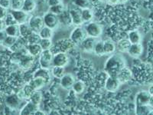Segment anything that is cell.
Wrapping results in <instances>:
<instances>
[{"label":"cell","instance_id":"1","mask_svg":"<svg viewBox=\"0 0 153 115\" xmlns=\"http://www.w3.org/2000/svg\"><path fill=\"white\" fill-rule=\"evenodd\" d=\"M126 66V61L120 55H113L106 61L105 70L110 75L116 76L120 69Z\"/></svg>","mask_w":153,"mask_h":115},{"label":"cell","instance_id":"2","mask_svg":"<svg viewBox=\"0 0 153 115\" xmlns=\"http://www.w3.org/2000/svg\"><path fill=\"white\" fill-rule=\"evenodd\" d=\"M84 30L87 36L94 38H100L103 33V28L101 26V25L93 21L86 24L84 26Z\"/></svg>","mask_w":153,"mask_h":115},{"label":"cell","instance_id":"3","mask_svg":"<svg viewBox=\"0 0 153 115\" xmlns=\"http://www.w3.org/2000/svg\"><path fill=\"white\" fill-rule=\"evenodd\" d=\"M87 37V35L84 28L81 26H76L71 32L70 41L74 45H80Z\"/></svg>","mask_w":153,"mask_h":115},{"label":"cell","instance_id":"4","mask_svg":"<svg viewBox=\"0 0 153 115\" xmlns=\"http://www.w3.org/2000/svg\"><path fill=\"white\" fill-rule=\"evenodd\" d=\"M42 18H43L44 25L48 27V28H51L53 30L58 28V26L61 24L58 16L51 12L50 11L46 12Z\"/></svg>","mask_w":153,"mask_h":115},{"label":"cell","instance_id":"5","mask_svg":"<svg viewBox=\"0 0 153 115\" xmlns=\"http://www.w3.org/2000/svg\"><path fill=\"white\" fill-rule=\"evenodd\" d=\"M53 53L51 52V50H44L41 53L39 57V65L41 68H47L50 69L52 67V58Z\"/></svg>","mask_w":153,"mask_h":115},{"label":"cell","instance_id":"6","mask_svg":"<svg viewBox=\"0 0 153 115\" xmlns=\"http://www.w3.org/2000/svg\"><path fill=\"white\" fill-rule=\"evenodd\" d=\"M28 25L30 29L32 31L38 32L43 28L44 22L43 18L39 16H31L28 19Z\"/></svg>","mask_w":153,"mask_h":115},{"label":"cell","instance_id":"7","mask_svg":"<svg viewBox=\"0 0 153 115\" xmlns=\"http://www.w3.org/2000/svg\"><path fill=\"white\" fill-rule=\"evenodd\" d=\"M22 99L19 98L17 94H12L7 96L5 99V103L6 106L12 110L19 109L22 105Z\"/></svg>","mask_w":153,"mask_h":115},{"label":"cell","instance_id":"8","mask_svg":"<svg viewBox=\"0 0 153 115\" xmlns=\"http://www.w3.org/2000/svg\"><path fill=\"white\" fill-rule=\"evenodd\" d=\"M10 13L18 25L27 23L30 17L28 12H26L23 9H19V10H12L11 9Z\"/></svg>","mask_w":153,"mask_h":115},{"label":"cell","instance_id":"9","mask_svg":"<svg viewBox=\"0 0 153 115\" xmlns=\"http://www.w3.org/2000/svg\"><path fill=\"white\" fill-rule=\"evenodd\" d=\"M120 84H121V83L117 77L113 76V75H110L105 81L104 87L109 92H115L118 90Z\"/></svg>","mask_w":153,"mask_h":115},{"label":"cell","instance_id":"10","mask_svg":"<svg viewBox=\"0 0 153 115\" xmlns=\"http://www.w3.org/2000/svg\"><path fill=\"white\" fill-rule=\"evenodd\" d=\"M69 63V58L65 52H57L53 55L52 66L65 67Z\"/></svg>","mask_w":153,"mask_h":115},{"label":"cell","instance_id":"11","mask_svg":"<svg viewBox=\"0 0 153 115\" xmlns=\"http://www.w3.org/2000/svg\"><path fill=\"white\" fill-rule=\"evenodd\" d=\"M152 95L148 91H140L136 94L135 98V103L136 105H149Z\"/></svg>","mask_w":153,"mask_h":115},{"label":"cell","instance_id":"12","mask_svg":"<svg viewBox=\"0 0 153 115\" xmlns=\"http://www.w3.org/2000/svg\"><path fill=\"white\" fill-rule=\"evenodd\" d=\"M118 80L120 81L121 84H124L126 82H129L132 78V73L129 68L124 67L122 69H120L118 73L116 75Z\"/></svg>","mask_w":153,"mask_h":115},{"label":"cell","instance_id":"13","mask_svg":"<svg viewBox=\"0 0 153 115\" xmlns=\"http://www.w3.org/2000/svg\"><path fill=\"white\" fill-rule=\"evenodd\" d=\"M69 15L71 19L72 25L75 26H81L84 23L81 16V10L79 9H72L69 10Z\"/></svg>","mask_w":153,"mask_h":115},{"label":"cell","instance_id":"14","mask_svg":"<svg viewBox=\"0 0 153 115\" xmlns=\"http://www.w3.org/2000/svg\"><path fill=\"white\" fill-rule=\"evenodd\" d=\"M74 81V77L72 74H65L60 78V85L65 90H69V89L72 88V86H73Z\"/></svg>","mask_w":153,"mask_h":115},{"label":"cell","instance_id":"15","mask_svg":"<svg viewBox=\"0 0 153 115\" xmlns=\"http://www.w3.org/2000/svg\"><path fill=\"white\" fill-rule=\"evenodd\" d=\"M96 42H97L96 38L87 36L80 44L83 51L87 53H92L94 52V48Z\"/></svg>","mask_w":153,"mask_h":115},{"label":"cell","instance_id":"16","mask_svg":"<svg viewBox=\"0 0 153 115\" xmlns=\"http://www.w3.org/2000/svg\"><path fill=\"white\" fill-rule=\"evenodd\" d=\"M35 91V90L34 89V87L28 82L27 84H25L23 86L22 88L19 91V93L17 94L19 95V98L22 100L29 99L30 96L33 94V92Z\"/></svg>","mask_w":153,"mask_h":115},{"label":"cell","instance_id":"17","mask_svg":"<svg viewBox=\"0 0 153 115\" xmlns=\"http://www.w3.org/2000/svg\"><path fill=\"white\" fill-rule=\"evenodd\" d=\"M38 110L39 109H38V105H35L29 101L22 108L19 114H35Z\"/></svg>","mask_w":153,"mask_h":115},{"label":"cell","instance_id":"18","mask_svg":"<svg viewBox=\"0 0 153 115\" xmlns=\"http://www.w3.org/2000/svg\"><path fill=\"white\" fill-rule=\"evenodd\" d=\"M26 50L28 55L34 58L38 57L43 51L39 43L28 44L26 46Z\"/></svg>","mask_w":153,"mask_h":115},{"label":"cell","instance_id":"19","mask_svg":"<svg viewBox=\"0 0 153 115\" xmlns=\"http://www.w3.org/2000/svg\"><path fill=\"white\" fill-rule=\"evenodd\" d=\"M143 52V48L140 43L131 44L127 51V53L133 58H138L141 55Z\"/></svg>","mask_w":153,"mask_h":115},{"label":"cell","instance_id":"20","mask_svg":"<svg viewBox=\"0 0 153 115\" xmlns=\"http://www.w3.org/2000/svg\"><path fill=\"white\" fill-rule=\"evenodd\" d=\"M35 90H40L44 86L47 84L48 82L45 79L39 78V77H33L28 82Z\"/></svg>","mask_w":153,"mask_h":115},{"label":"cell","instance_id":"21","mask_svg":"<svg viewBox=\"0 0 153 115\" xmlns=\"http://www.w3.org/2000/svg\"><path fill=\"white\" fill-rule=\"evenodd\" d=\"M51 75V73L49 71V69L44 68H38L33 74V77H39V78H42L45 79L47 82H48L50 81Z\"/></svg>","mask_w":153,"mask_h":115},{"label":"cell","instance_id":"22","mask_svg":"<svg viewBox=\"0 0 153 115\" xmlns=\"http://www.w3.org/2000/svg\"><path fill=\"white\" fill-rule=\"evenodd\" d=\"M5 31L6 32L7 35L12 37L19 38L20 35V30H19V25L14 24L6 25L5 28Z\"/></svg>","mask_w":153,"mask_h":115},{"label":"cell","instance_id":"23","mask_svg":"<svg viewBox=\"0 0 153 115\" xmlns=\"http://www.w3.org/2000/svg\"><path fill=\"white\" fill-rule=\"evenodd\" d=\"M33 58L34 57L31 56L30 55H29V57H28V56H24V57L22 58L21 59L19 60V66L21 67L22 69H25V70L29 69V68L32 66V64H33L34 62Z\"/></svg>","mask_w":153,"mask_h":115},{"label":"cell","instance_id":"24","mask_svg":"<svg viewBox=\"0 0 153 115\" xmlns=\"http://www.w3.org/2000/svg\"><path fill=\"white\" fill-rule=\"evenodd\" d=\"M37 4H38L37 0H24L22 9L30 14L36 9Z\"/></svg>","mask_w":153,"mask_h":115},{"label":"cell","instance_id":"25","mask_svg":"<svg viewBox=\"0 0 153 115\" xmlns=\"http://www.w3.org/2000/svg\"><path fill=\"white\" fill-rule=\"evenodd\" d=\"M128 40L131 44L140 43L142 40L141 34L137 30H132L128 34Z\"/></svg>","mask_w":153,"mask_h":115},{"label":"cell","instance_id":"26","mask_svg":"<svg viewBox=\"0 0 153 115\" xmlns=\"http://www.w3.org/2000/svg\"><path fill=\"white\" fill-rule=\"evenodd\" d=\"M103 47H104L105 55H112L117 49V45L113 41L106 40L103 41Z\"/></svg>","mask_w":153,"mask_h":115},{"label":"cell","instance_id":"27","mask_svg":"<svg viewBox=\"0 0 153 115\" xmlns=\"http://www.w3.org/2000/svg\"><path fill=\"white\" fill-rule=\"evenodd\" d=\"M81 16L84 23L90 22L94 19V13L90 8L81 9Z\"/></svg>","mask_w":153,"mask_h":115},{"label":"cell","instance_id":"28","mask_svg":"<svg viewBox=\"0 0 153 115\" xmlns=\"http://www.w3.org/2000/svg\"><path fill=\"white\" fill-rule=\"evenodd\" d=\"M38 35L41 38H49L51 39L54 35V30L47 26H44L40 31H38Z\"/></svg>","mask_w":153,"mask_h":115},{"label":"cell","instance_id":"29","mask_svg":"<svg viewBox=\"0 0 153 115\" xmlns=\"http://www.w3.org/2000/svg\"><path fill=\"white\" fill-rule=\"evenodd\" d=\"M136 114H150L152 111V108L149 105H136Z\"/></svg>","mask_w":153,"mask_h":115},{"label":"cell","instance_id":"30","mask_svg":"<svg viewBox=\"0 0 153 115\" xmlns=\"http://www.w3.org/2000/svg\"><path fill=\"white\" fill-rule=\"evenodd\" d=\"M131 43L128 39H122L120 42H118L117 45V49L120 52H127V51L129 49Z\"/></svg>","mask_w":153,"mask_h":115},{"label":"cell","instance_id":"31","mask_svg":"<svg viewBox=\"0 0 153 115\" xmlns=\"http://www.w3.org/2000/svg\"><path fill=\"white\" fill-rule=\"evenodd\" d=\"M93 53H94L96 55H97V56L105 55L104 47H103V41L99 40L96 42Z\"/></svg>","mask_w":153,"mask_h":115},{"label":"cell","instance_id":"32","mask_svg":"<svg viewBox=\"0 0 153 115\" xmlns=\"http://www.w3.org/2000/svg\"><path fill=\"white\" fill-rule=\"evenodd\" d=\"M72 90L76 94H82L85 90V84L82 81H75L72 86Z\"/></svg>","mask_w":153,"mask_h":115},{"label":"cell","instance_id":"33","mask_svg":"<svg viewBox=\"0 0 153 115\" xmlns=\"http://www.w3.org/2000/svg\"><path fill=\"white\" fill-rule=\"evenodd\" d=\"M51 75L56 78H61L63 75H65V67L59 66H52L51 70Z\"/></svg>","mask_w":153,"mask_h":115},{"label":"cell","instance_id":"34","mask_svg":"<svg viewBox=\"0 0 153 115\" xmlns=\"http://www.w3.org/2000/svg\"><path fill=\"white\" fill-rule=\"evenodd\" d=\"M29 101L38 106L40 105L42 101V94L40 92V90H35L33 94L30 96Z\"/></svg>","mask_w":153,"mask_h":115},{"label":"cell","instance_id":"35","mask_svg":"<svg viewBox=\"0 0 153 115\" xmlns=\"http://www.w3.org/2000/svg\"><path fill=\"white\" fill-rule=\"evenodd\" d=\"M74 4L78 9H88L91 6V0H74Z\"/></svg>","mask_w":153,"mask_h":115},{"label":"cell","instance_id":"36","mask_svg":"<svg viewBox=\"0 0 153 115\" xmlns=\"http://www.w3.org/2000/svg\"><path fill=\"white\" fill-rule=\"evenodd\" d=\"M49 11L54 14L57 15V16H60L65 12V5H63V3H60L57 5H54V6L49 7Z\"/></svg>","mask_w":153,"mask_h":115},{"label":"cell","instance_id":"37","mask_svg":"<svg viewBox=\"0 0 153 115\" xmlns=\"http://www.w3.org/2000/svg\"><path fill=\"white\" fill-rule=\"evenodd\" d=\"M42 50H51L52 48V41L49 38H41L39 42Z\"/></svg>","mask_w":153,"mask_h":115},{"label":"cell","instance_id":"38","mask_svg":"<svg viewBox=\"0 0 153 115\" xmlns=\"http://www.w3.org/2000/svg\"><path fill=\"white\" fill-rule=\"evenodd\" d=\"M41 40V38L38 35V32L31 31L29 35H28V44L31 43H39Z\"/></svg>","mask_w":153,"mask_h":115},{"label":"cell","instance_id":"39","mask_svg":"<svg viewBox=\"0 0 153 115\" xmlns=\"http://www.w3.org/2000/svg\"><path fill=\"white\" fill-rule=\"evenodd\" d=\"M17 39L18 38H16V37H12V36H9V35H7V37H6V38H5V42H4L2 46L8 48L13 47V46L16 44V42H17Z\"/></svg>","mask_w":153,"mask_h":115},{"label":"cell","instance_id":"40","mask_svg":"<svg viewBox=\"0 0 153 115\" xmlns=\"http://www.w3.org/2000/svg\"><path fill=\"white\" fill-rule=\"evenodd\" d=\"M24 0H11V8L12 10L22 9Z\"/></svg>","mask_w":153,"mask_h":115},{"label":"cell","instance_id":"41","mask_svg":"<svg viewBox=\"0 0 153 115\" xmlns=\"http://www.w3.org/2000/svg\"><path fill=\"white\" fill-rule=\"evenodd\" d=\"M19 30H20V35H28L31 30L30 29L29 26H28V22L24 23V24L19 25Z\"/></svg>","mask_w":153,"mask_h":115},{"label":"cell","instance_id":"42","mask_svg":"<svg viewBox=\"0 0 153 115\" xmlns=\"http://www.w3.org/2000/svg\"><path fill=\"white\" fill-rule=\"evenodd\" d=\"M0 6L6 9H10L11 0H0Z\"/></svg>","mask_w":153,"mask_h":115},{"label":"cell","instance_id":"43","mask_svg":"<svg viewBox=\"0 0 153 115\" xmlns=\"http://www.w3.org/2000/svg\"><path fill=\"white\" fill-rule=\"evenodd\" d=\"M60 3H62V0H47V4L49 7L54 6Z\"/></svg>","mask_w":153,"mask_h":115},{"label":"cell","instance_id":"44","mask_svg":"<svg viewBox=\"0 0 153 115\" xmlns=\"http://www.w3.org/2000/svg\"><path fill=\"white\" fill-rule=\"evenodd\" d=\"M8 9L0 6V19H5L8 14Z\"/></svg>","mask_w":153,"mask_h":115},{"label":"cell","instance_id":"45","mask_svg":"<svg viewBox=\"0 0 153 115\" xmlns=\"http://www.w3.org/2000/svg\"><path fill=\"white\" fill-rule=\"evenodd\" d=\"M6 37H7V34H6V32L5 31V30L0 31V45H1V46L3 45Z\"/></svg>","mask_w":153,"mask_h":115},{"label":"cell","instance_id":"46","mask_svg":"<svg viewBox=\"0 0 153 115\" xmlns=\"http://www.w3.org/2000/svg\"><path fill=\"white\" fill-rule=\"evenodd\" d=\"M103 2L108 4V5H116L118 3L117 0H101Z\"/></svg>","mask_w":153,"mask_h":115},{"label":"cell","instance_id":"47","mask_svg":"<svg viewBox=\"0 0 153 115\" xmlns=\"http://www.w3.org/2000/svg\"><path fill=\"white\" fill-rule=\"evenodd\" d=\"M5 27H6V24L4 19H0V31L5 30Z\"/></svg>","mask_w":153,"mask_h":115},{"label":"cell","instance_id":"48","mask_svg":"<svg viewBox=\"0 0 153 115\" xmlns=\"http://www.w3.org/2000/svg\"><path fill=\"white\" fill-rule=\"evenodd\" d=\"M148 91L149 92V94H151L152 96H153V84H152V85L149 87Z\"/></svg>","mask_w":153,"mask_h":115},{"label":"cell","instance_id":"49","mask_svg":"<svg viewBox=\"0 0 153 115\" xmlns=\"http://www.w3.org/2000/svg\"><path fill=\"white\" fill-rule=\"evenodd\" d=\"M149 105L150 107L153 108V96H152L151 98H150V101H149Z\"/></svg>","mask_w":153,"mask_h":115},{"label":"cell","instance_id":"50","mask_svg":"<svg viewBox=\"0 0 153 115\" xmlns=\"http://www.w3.org/2000/svg\"><path fill=\"white\" fill-rule=\"evenodd\" d=\"M4 101V98H3V96L2 95V94H0V105H2V102H3Z\"/></svg>","mask_w":153,"mask_h":115},{"label":"cell","instance_id":"51","mask_svg":"<svg viewBox=\"0 0 153 115\" xmlns=\"http://www.w3.org/2000/svg\"><path fill=\"white\" fill-rule=\"evenodd\" d=\"M118 1V3L120 2V3H125L126 2H127L128 0H117Z\"/></svg>","mask_w":153,"mask_h":115}]
</instances>
